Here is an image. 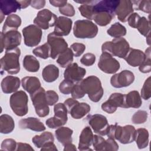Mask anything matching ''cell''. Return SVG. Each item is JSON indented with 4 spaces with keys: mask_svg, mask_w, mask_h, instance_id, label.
<instances>
[{
    "mask_svg": "<svg viewBox=\"0 0 151 151\" xmlns=\"http://www.w3.org/2000/svg\"><path fill=\"white\" fill-rule=\"evenodd\" d=\"M107 135L108 137L117 140L122 144H129L135 140L136 129L132 125L122 127L116 123L109 126Z\"/></svg>",
    "mask_w": 151,
    "mask_h": 151,
    "instance_id": "obj_1",
    "label": "cell"
},
{
    "mask_svg": "<svg viewBox=\"0 0 151 151\" xmlns=\"http://www.w3.org/2000/svg\"><path fill=\"white\" fill-rule=\"evenodd\" d=\"M80 86L88 94L90 100L93 102H98L103 96V88L100 79L94 76H90L80 82Z\"/></svg>",
    "mask_w": 151,
    "mask_h": 151,
    "instance_id": "obj_2",
    "label": "cell"
},
{
    "mask_svg": "<svg viewBox=\"0 0 151 151\" xmlns=\"http://www.w3.org/2000/svg\"><path fill=\"white\" fill-rule=\"evenodd\" d=\"M21 50L19 48H15L9 50H6L4 55L1 58V70L9 74H16L20 71L19 56Z\"/></svg>",
    "mask_w": 151,
    "mask_h": 151,
    "instance_id": "obj_3",
    "label": "cell"
},
{
    "mask_svg": "<svg viewBox=\"0 0 151 151\" xmlns=\"http://www.w3.org/2000/svg\"><path fill=\"white\" fill-rule=\"evenodd\" d=\"M130 45L126 40L123 37L115 38L111 41H106L102 44V52H106L112 56L124 58L129 49Z\"/></svg>",
    "mask_w": 151,
    "mask_h": 151,
    "instance_id": "obj_4",
    "label": "cell"
},
{
    "mask_svg": "<svg viewBox=\"0 0 151 151\" xmlns=\"http://www.w3.org/2000/svg\"><path fill=\"white\" fill-rule=\"evenodd\" d=\"M98 33V27L88 19L77 20L73 26L74 35L78 38H93Z\"/></svg>",
    "mask_w": 151,
    "mask_h": 151,
    "instance_id": "obj_5",
    "label": "cell"
},
{
    "mask_svg": "<svg viewBox=\"0 0 151 151\" xmlns=\"http://www.w3.org/2000/svg\"><path fill=\"white\" fill-rule=\"evenodd\" d=\"M28 96L22 90L14 93L9 99V104L12 111L20 117L27 114L28 111Z\"/></svg>",
    "mask_w": 151,
    "mask_h": 151,
    "instance_id": "obj_6",
    "label": "cell"
},
{
    "mask_svg": "<svg viewBox=\"0 0 151 151\" xmlns=\"http://www.w3.org/2000/svg\"><path fill=\"white\" fill-rule=\"evenodd\" d=\"M45 92L44 88L41 87L38 90L30 94L35 112L40 117H44L48 115L50 113V109L46 100Z\"/></svg>",
    "mask_w": 151,
    "mask_h": 151,
    "instance_id": "obj_7",
    "label": "cell"
},
{
    "mask_svg": "<svg viewBox=\"0 0 151 151\" xmlns=\"http://www.w3.org/2000/svg\"><path fill=\"white\" fill-rule=\"evenodd\" d=\"M68 112L75 119H80L90 111V106L86 103H79L74 99L68 98L64 102Z\"/></svg>",
    "mask_w": 151,
    "mask_h": 151,
    "instance_id": "obj_8",
    "label": "cell"
},
{
    "mask_svg": "<svg viewBox=\"0 0 151 151\" xmlns=\"http://www.w3.org/2000/svg\"><path fill=\"white\" fill-rule=\"evenodd\" d=\"M1 53L4 49L9 50L17 48L21 44V35L17 30H11L5 33L1 32Z\"/></svg>",
    "mask_w": 151,
    "mask_h": 151,
    "instance_id": "obj_9",
    "label": "cell"
},
{
    "mask_svg": "<svg viewBox=\"0 0 151 151\" xmlns=\"http://www.w3.org/2000/svg\"><path fill=\"white\" fill-rule=\"evenodd\" d=\"M47 43L50 48V57L52 59H55L68 48L66 41L62 37L55 35L53 32L48 35Z\"/></svg>",
    "mask_w": 151,
    "mask_h": 151,
    "instance_id": "obj_10",
    "label": "cell"
},
{
    "mask_svg": "<svg viewBox=\"0 0 151 151\" xmlns=\"http://www.w3.org/2000/svg\"><path fill=\"white\" fill-rule=\"evenodd\" d=\"M25 45L32 47L37 46L41 41L42 37V30L35 25H29L22 30Z\"/></svg>",
    "mask_w": 151,
    "mask_h": 151,
    "instance_id": "obj_11",
    "label": "cell"
},
{
    "mask_svg": "<svg viewBox=\"0 0 151 151\" xmlns=\"http://www.w3.org/2000/svg\"><path fill=\"white\" fill-rule=\"evenodd\" d=\"M57 17L47 9L40 11L37 17L34 19L35 25L42 29H47L50 27L55 26L57 20Z\"/></svg>",
    "mask_w": 151,
    "mask_h": 151,
    "instance_id": "obj_12",
    "label": "cell"
},
{
    "mask_svg": "<svg viewBox=\"0 0 151 151\" xmlns=\"http://www.w3.org/2000/svg\"><path fill=\"white\" fill-rule=\"evenodd\" d=\"M87 120L94 132L101 136L107 135L109 124L107 118L100 114H95L87 116Z\"/></svg>",
    "mask_w": 151,
    "mask_h": 151,
    "instance_id": "obj_13",
    "label": "cell"
},
{
    "mask_svg": "<svg viewBox=\"0 0 151 151\" xmlns=\"http://www.w3.org/2000/svg\"><path fill=\"white\" fill-rule=\"evenodd\" d=\"M99 68L107 74H114L120 68L119 62L110 54L103 52L101 54L98 62Z\"/></svg>",
    "mask_w": 151,
    "mask_h": 151,
    "instance_id": "obj_14",
    "label": "cell"
},
{
    "mask_svg": "<svg viewBox=\"0 0 151 151\" xmlns=\"http://www.w3.org/2000/svg\"><path fill=\"white\" fill-rule=\"evenodd\" d=\"M101 109L105 112L112 114L118 107L125 108L124 94L119 93H112L109 99L101 104Z\"/></svg>",
    "mask_w": 151,
    "mask_h": 151,
    "instance_id": "obj_15",
    "label": "cell"
},
{
    "mask_svg": "<svg viewBox=\"0 0 151 151\" xmlns=\"http://www.w3.org/2000/svg\"><path fill=\"white\" fill-rule=\"evenodd\" d=\"M134 80V74L129 70H124L114 74L110 78V83L115 88H122L129 86Z\"/></svg>",
    "mask_w": 151,
    "mask_h": 151,
    "instance_id": "obj_16",
    "label": "cell"
},
{
    "mask_svg": "<svg viewBox=\"0 0 151 151\" xmlns=\"http://www.w3.org/2000/svg\"><path fill=\"white\" fill-rule=\"evenodd\" d=\"M86 74L85 68H82L76 63L68 65L64 72V79L73 83H78L83 80Z\"/></svg>",
    "mask_w": 151,
    "mask_h": 151,
    "instance_id": "obj_17",
    "label": "cell"
},
{
    "mask_svg": "<svg viewBox=\"0 0 151 151\" xmlns=\"http://www.w3.org/2000/svg\"><path fill=\"white\" fill-rule=\"evenodd\" d=\"M134 8L131 1L121 0L119 1V5L116 9L115 15H117L119 21L125 22L127 21L129 17L133 13Z\"/></svg>",
    "mask_w": 151,
    "mask_h": 151,
    "instance_id": "obj_18",
    "label": "cell"
},
{
    "mask_svg": "<svg viewBox=\"0 0 151 151\" xmlns=\"http://www.w3.org/2000/svg\"><path fill=\"white\" fill-rule=\"evenodd\" d=\"M72 20L65 17L61 16L57 18L55 25L54 33L58 36H67L68 35L72 27Z\"/></svg>",
    "mask_w": 151,
    "mask_h": 151,
    "instance_id": "obj_19",
    "label": "cell"
},
{
    "mask_svg": "<svg viewBox=\"0 0 151 151\" xmlns=\"http://www.w3.org/2000/svg\"><path fill=\"white\" fill-rule=\"evenodd\" d=\"M19 127L21 129H30L35 132H42L45 126L40 119L35 117H27L19 121Z\"/></svg>",
    "mask_w": 151,
    "mask_h": 151,
    "instance_id": "obj_20",
    "label": "cell"
},
{
    "mask_svg": "<svg viewBox=\"0 0 151 151\" xmlns=\"http://www.w3.org/2000/svg\"><path fill=\"white\" fill-rule=\"evenodd\" d=\"M93 133L91 128L88 126L84 127L81 132L79 137L78 149L79 150H93L90 146L93 143Z\"/></svg>",
    "mask_w": 151,
    "mask_h": 151,
    "instance_id": "obj_21",
    "label": "cell"
},
{
    "mask_svg": "<svg viewBox=\"0 0 151 151\" xmlns=\"http://www.w3.org/2000/svg\"><path fill=\"white\" fill-rule=\"evenodd\" d=\"M119 1L117 0H103L97 1L93 5L94 12H107L115 16V11L119 5Z\"/></svg>",
    "mask_w": 151,
    "mask_h": 151,
    "instance_id": "obj_22",
    "label": "cell"
},
{
    "mask_svg": "<svg viewBox=\"0 0 151 151\" xmlns=\"http://www.w3.org/2000/svg\"><path fill=\"white\" fill-rule=\"evenodd\" d=\"M20 87V80L18 77L8 76L1 81V88L3 93L10 94L17 91Z\"/></svg>",
    "mask_w": 151,
    "mask_h": 151,
    "instance_id": "obj_23",
    "label": "cell"
},
{
    "mask_svg": "<svg viewBox=\"0 0 151 151\" xmlns=\"http://www.w3.org/2000/svg\"><path fill=\"white\" fill-rule=\"evenodd\" d=\"M145 57V52L142 51L138 49L130 48L124 59L129 65L133 67H136L142 63Z\"/></svg>",
    "mask_w": 151,
    "mask_h": 151,
    "instance_id": "obj_24",
    "label": "cell"
},
{
    "mask_svg": "<svg viewBox=\"0 0 151 151\" xmlns=\"http://www.w3.org/2000/svg\"><path fill=\"white\" fill-rule=\"evenodd\" d=\"M21 85L26 91L32 94L41 87V83L40 80L36 77L27 76L22 78Z\"/></svg>",
    "mask_w": 151,
    "mask_h": 151,
    "instance_id": "obj_25",
    "label": "cell"
},
{
    "mask_svg": "<svg viewBox=\"0 0 151 151\" xmlns=\"http://www.w3.org/2000/svg\"><path fill=\"white\" fill-rule=\"evenodd\" d=\"M125 108H139L142 104L141 96L139 92L136 90L124 94Z\"/></svg>",
    "mask_w": 151,
    "mask_h": 151,
    "instance_id": "obj_26",
    "label": "cell"
},
{
    "mask_svg": "<svg viewBox=\"0 0 151 151\" xmlns=\"http://www.w3.org/2000/svg\"><path fill=\"white\" fill-rule=\"evenodd\" d=\"M73 130L67 127L61 126L55 132V135L58 141L63 145L71 143Z\"/></svg>",
    "mask_w": 151,
    "mask_h": 151,
    "instance_id": "obj_27",
    "label": "cell"
},
{
    "mask_svg": "<svg viewBox=\"0 0 151 151\" xmlns=\"http://www.w3.org/2000/svg\"><path fill=\"white\" fill-rule=\"evenodd\" d=\"M21 9L19 1L15 0H1L0 1L1 14L9 15L11 13L15 12L17 9Z\"/></svg>",
    "mask_w": 151,
    "mask_h": 151,
    "instance_id": "obj_28",
    "label": "cell"
},
{
    "mask_svg": "<svg viewBox=\"0 0 151 151\" xmlns=\"http://www.w3.org/2000/svg\"><path fill=\"white\" fill-rule=\"evenodd\" d=\"M21 24V19L20 17L16 14H11L8 15L3 25L2 32L5 33L11 30H17Z\"/></svg>",
    "mask_w": 151,
    "mask_h": 151,
    "instance_id": "obj_29",
    "label": "cell"
},
{
    "mask_svg": "<svg viewBox=\"0 0 151 151\" xmlns=\"http://www.w3.org/2000/svg\"><path fill=\"white\" fill-rule=\"evenodd\" d=\"M42 76L45 82H54L59 77V69L54 64H49L42 70Z\"/></svg>",
    "mask_w": 151,
    "mask_h": 151,
    "instance_id": "obj_30",
    "label": "cell"
},
{
    "mask_svg": "<svg viewBox=\"0 0 151 151\" xmlns=\"http://www.w3.org/2000/svg\"><path fill=\"white\" fill-rule=\"evenodd\" d=\"M15 127L13 118L8 114H2L0 116V132L2 134L11 133Z\"/></svg>",
    "mask_w": 151,
    "mask_h": 151,
    "instance_id": "obj_31",
    "label": "cell"
},
{
    "mask_svg": "<svg viewBox=\"0 0 151 151\" xmlns=\"http://www.w3.org/2000/svg\"><path fill=\"white\" fill-rule=\"evenodd\" d=\"M139 149H142L147 146L149 144V132L145 128L136 130L135 140Z\"/></svg>",
    "mask_w": 151,
    "mask_h": 151,
    "instance_id": "obj_32",
    "label": "cell"
},
{
    "mask_svg": "<svg viewBox=\"0 0 151 151\" xmlns=\"http://www.w3.org/2000/svg\"><path fill=\"white\" fill-rule=\"evenodd\" d=\"M54 141L53 134L50 132H45L40 135H35L32 139V142L37 148H41L48 142Z\"/></svg>",
    "mask_w": 151,
    "mask_h": 151,
    "instance_id": "obj_33",
    "label": "cell"
},
{
    "mask_svg": "<svg viewBox=\"0 0 151 151\" xmlns=\"http://www.w3.org/2000/svg\"><path fill=\"white\" fill-rule=\"evenodd\" d=\"M24 68L31 73H35L40 69V63L38 60L31 55H27L24 57L22 61Z\"/></svg>",
    "mask_w": 151,
    "mask_h": 151,
    "instance_id": "obj_34",
    "label": "cell"
},
{
    "mask_svg": "<svg viewBox=\"0 0 151 151\" xmlns=\"http://www.w3.org/2000/svg\"><path fill=\"white\" fill-rule=\"evenodd\" d=\"M73 52L70 48L60 54L57 59V63L63 68H66L73 61Z\"/></svg>",
    "mask_w": 151,
    "mask_h": 151,
    "instance_id": "obj_35",
    "label": "cell"
},
{
    "mask_svg": "<svg viewBox=\"0 0 151 151\" xmlns=\"http://www.w3.org/2000/svg\"><path fill=\"white\" fill-rule=\"evenodd\" d=\"M114 17L111 14L107 12H99L94 13L93 20L95 22L101 27H104L108 25Z\"/></svg>",
    "mask_w": 151,
    "mask_h": 151,
    "instance_id": "obj_36",
    "label": "cell"
},
{
    "mask_svg": "<svg viewBox=\"0 0 151 151\" xmlns=\"http://www.w3.org/2000/svg\"><path fill=\"white\" fill-rule=\"evenodd\" d=\"M127 31L124 26L119 22H115L107 29V33L114 38H120L126 34Z\"/></svg>",
    "mask_w": 151,
    "mask_h": 151,
    "instance_id": "obj_37",
    "label": "cell"
},
{
    "mask_svg": "<svg viewBox=\"0 0 151 151\" xmlns=\"http://www.w3.org/2000/svg\"><path fill=\"white\" fill-rule=\"evenodd\" d=\"M54 117L59 119L64 125L67 122V109L64 103L56 104L54 107Z\"/></svg>",
    "mask_w": 151,
    "mask_h": 151,
    "instance_id": "obj_38",
    "label": "cell"
},
{
    "mask_svg": "<svg viewBox=\"0 0 151 151\" xmlns=\"http://www.w3.org/2000/svg\"><path fill=\"white\" fill-rule=\"evenodd\" d=\"M139 32L142 35L147 37L150 33V21L145 17H140L139 24L136 28Z\"/></svg>",
    "mask_w": 151,
    "mask_h": 151,
    "instance_id": "obj_39",
    "label": "cell"
},
{
    "mask_svg": "<svg viewBox=\"0 0 151 151\" xmlns=\"http://www.w3.org/2000/svg\"><path fill=\"white\" fill-rule=\"evenodd\" d=\"M33 54L41 58L47 59L50 57V48L47 42L36 47L32 50Z\"/></svg>",
    "mask_w": 151,
    "mask_h": 151,
    "instance_id": "obj_40",
    "label": "cell"
},
{
    "mask_svg": "<svg viewBox=\"0 0 151 151\" xmlns=\"http://www.w3.org/2000/svg\"><path fill=\"white\" fill-rule=\"evenodd\" d=\"M145 57L142 63L139 66V69L143 73H150L151 71V60H150V47H149L145 52Z\"/></svg>",
    "mask_w": 151,
    "mask_h": 151,
    "instance_id": "obj_41",
    "label": "cell"
},
{
    "mask_svg": "<svg viewBox=\"0 0 151 151\" xmlns=\"http://www.w3.org/2000/svg\"><path fill=\"white\" fill-rule=\"evenodd\" d=\"M133 8L136 10H140L144 12L150 14V0L132 1Z\"/></svg>",
    "mask_w": 151,
    "mask_h": 151,
    "instance_id": "obj_42",
    "label": "cell"
},
{
    "mask_svg": "<svg viewBox=\"0 0 151 151\" xmlns=\"http://www.w3.org/2000/svg\"><path fill=\"white\" fill-rule=\"evenodd\" d=\"M78 10L81 15L88 20L93 19L94 12L93 5L91 4H83L78 7Z\"/></svg>",
    "mask_w": 151,
    "mask_h": 151,
    "instance_id": "obj_43",
    "label": "cell"
},
{
    "mask_svg": "<svg viewBox=\"0 0 151 151\" xmlns=\"http://www.w3.org/2000/svg\"><path fill=\"white\" fill-rule=\"evenodd\" d=\"M93 148L96 151L105 150L106 140L99 135H94L93 139Z\"/></svg>",
    "mask_w": 151,
    "mask_h": 151,
    "instance_id": "obj_44",
    "label": "cell"
},
{
    "mask_svg": "<svg viewBox=\"0 0 151 151\" xmlns=\"http://www.w3.org/2000/svg\"><path fill=\"white\" fill-rule=\"evenodd\" d=\"M148 117L147 111L138 110L134 113L132 117V121L134 124H142L146 122Z\"/></svg>",
    "mask_w": 151,
    "mask_h": 151,
    "instance_id": "obj_45",
    "label": "cell"
},
{
    "mask_svg": "<svg viewBox=\"0 0 151 151\" xmlns=\"http://www.w3.org/2000/svg\"><path fill=\"white\" fill-rule=\"evenodd\" d=\"M141 97L145 100L149 99L151 97V81L149 77L145 81L141 89Z\"/></svg>",
    "mask_w": 151,
    "mask_h": 151,
    "instance_id": "obj_46",
    "label": "cell"
},
{
    "mask_svg": "<svg viewBox=\"0 0 151 151\" xmlns=\"http://www.w3.org/2000/svg\"><path fill=\"white\" fill-rule=\"evenodd\" d=\"M17 143L14 139H6L4 140L1 145V149L6 151L16 150Z\"/></svg>",
    "mask_w": 151,
    "mask_h": 151,
    "instance_id": "obj_47",
    "label": "cell"
},
{
    "mask_svg": "<svg viewBox=\"0 0 151 151\" xmlns=\"http://www.w3.org/2000/svg\"><path fill=\"white\" fill-rule=\"evenodd\" d=\"M74 85V83L64 79L59 85V90L64 94H68L71 93Z\"/></svg>",
    "mask_w": 151,
    "mask_h": 151,
    "instance_id": "obj_48",
    "label": "cell"
},
{
    "mask_svg": "<svg viewBox=\"0 0 151 151\" xmlns=\"http://www.w3.org/2000/svg\"><path fill=\"white\" fill-rule=\"evenodd\" d=\"M71 94L72 97L74 99L83 98L86 94L85 92L82 89L79 82L77 83L76 84L74 85Z\"/></svg>",
    "mask_w": 151,
    "mask_h": 151,
    "instance_id": "obj_49",
    "label": "cell"
},
{
    "mask_svg": "<svg viewBox=\"0 0 151 151\" xmlns=\"http://www.w3.org/2000/svg\"><path fill=\"white\" fill-rule=\"evenodd\" d=\"M70 48L73 52L74 56L78 57L84 52L86 50V46L83 44L75 42L71 45Z\"/></svg>",
    "mask_w": 151,
    "mask_h": 151,
    "instance_id": "obj_50",
    "label": "cell"
},
{
    "mask_svg": "<svg viewBox=\"0 0 151 151\" xmlns=\"http://www.w3.org/2000/svg\"><path fill=\"white\" fill-rule=\"evenodd\" d=\"M46 100L48 106H53L58 100L59 97L58 94L53 90H48L45 92Z\"/></svg>",
    "mask_w": 151,
    "mask_h": 151,
    "instance_id": "obj_51",
    "label": "cell"
},
{
    "mask_svg": "<svg viewBox=\"0 0 151 151\" xmlns=\"http://www.w3.org/2000/svg\"><path fill=\"white\" fill-rule=\"evenodd\" d=\"M96 61V56L92 53H86L81 57L80 62L86 66H91L94 64Z\"/></svg>",
    "mask_w": 151,
    "mask_h": 151,
    "instance_id": "obj_52",
    "label": "cell"
},
{
    "mask_svg": "<svg viewBox=\"0 0 151 151\" xmlns=\"http://www.w3.org/2000/svg\"><path fill=\"white\" fill-rule=\"evenodd\" d=\"M59 11L61 14L68 17H73L75 14V10L73 6L69 3L60 8Z\"/></svg>",
    "mask_w": 151,
    "mask_h": 151,
    "instance_id": "obj_53",
    "label": "cell"
},
{
    "mask_svg": "<svg viewBox=\"0 0 151 151\" xmlns=\"http://www.w3.org/2000/svg\"><path fill=\"white\" fill-rule=\"evenodd\" d=\"M45 124L50 129H57L64 125L59 119L54 116L47 119L45 122Z\"/></svg>",
    "mask_w": 151,
    "mask_h": 151,
    "instance_id": "obj_54",
    "label": "cell"
},
{
    "mask_svg": "<svg viewBox=\"0 0 151 151\" xmlns=\"http://www.w3.org/2000/svg\"><path fill=\"white\" fill-rule=\"evenodd\" d=\"M140 17H141L138 14H137L136 12L132 13L129 17L127 21L128 22L129 26L133 28H136L137 26L139 24V20L140 19Z\"/></svg>",
    "mask_w": 151,
    "mask_h": 151,
    "instance_id": "obj_55",
    "label": "cell"
},
{
    "mask_svg": "<svg viewBox=\"0 0 151 151\" xmlns=\"http://www.w3.org/2000/svg\"><path fill=\"white\" fill-rule=\"evenodd\" d=\"M119 149V145L114 139L108 137L106 140V146L105 150H113L116 151Z\"/></svg>",
    "mask_w": 151,
    "mask_h": 151,
    "instance_id": "obj_56",
    "label": "cell"
},
{
    "mask_svg": "<svg viewBox=\"0 0 151 151\" xmlns=\"http://www.w3.org/2000/svg\"><path fill=\"white\" fill-rule=\"evenodd\" d=\"M16 150H31L34 151V149L31 147V146L27 143L18 142L17 145Z\"/></svg>",
    "mask_w": 151,
    "mask_h": 151,
    "instance_id": "obj_57",
    "label": "cell"
},
{
    "mask_svg": "<svg viewBox=\"0 0 151 151\" xmlns=\"http://www.w3.org/2000/svg\"><path fill=\"white\" fill-rule=\"evenodd\" d=\"M45 1L44 0H37V1H31L30 5L35 9H41L45 5Z\"/></svg>",
    "mask_w": 151,
    "mask_h": 151,
    "instance_id": "obj_58",
    "label": "cell"
},
{
    "mask_svg": "<svg viewBox=\"0 0 151 151\" xmlns=\"http://www.w3.org/2000/svg\"><path fill=\"white\" fill-rule=\"evenodd\" d=\"M41 151H51V150H57V149L54 145L53 142H48L43 146L41 148Z\"/></svg>",
    "mask_w": 151,
    "mask_h": 151,
    "instance_id": "obj_59",
    "label": "cell"
},
{
    "mask_svg": "<svg viewBox=\"0 0 151 151\" xmlns=\"http://www.w3.org/2000/svg\"><path fill=\"white\" fill-rule=\"evenodd\" d=\"M50 3L54 6L61 8L67 4V0H50Z\"/></svg>",
    "mask_w": 151,
    "mask_h": 151,
    "instance_id": "obj_60",
    "label": "cell"
},
{
    "mask_svg": "<svg viewBox=\"0 0 151 151\" xmlns=\"http://www.w3.org/2000/svg\"><path fill=\"white\" fill-rule=\"evenodd\" d=\"M64 147V151H70V150H74V151H76L77 149L76 147V146L74 145H73L71 143H68L65 145Z\"/></svg>",
    "mask_w": 151,
    "mask_h": 151,
    "instance_id": "obj_61",
    "label": "cell"
},
{
    "mask_svg": "<svg viewBox=\"0 0 151 151\" xmlns=\"http://www.w3.org/2000/svg\"><path fill=\"white\" fill-rule=\"evenodd\" d=\"M31 1H19V3L20 4L21 9L25 8L31 4Z\"/></svg>",
    "mask_w": 151,
    "mask_h": 151,
    "instance_id": "obj_62",
    "label": "cell"
}]
</instances>
